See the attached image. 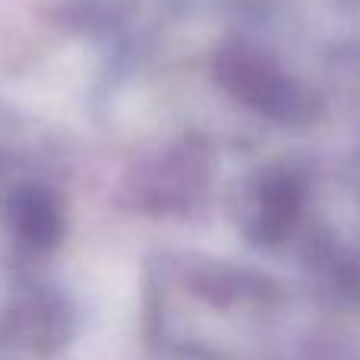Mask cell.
<instances>
[{
	"label": "cell",
	"instance_id": "1",
	"mask_svg": "<svg viewBox=\"0 0 360 360\" xmlns=\"http://www.w3.org/2000/svg\"><path fill=\"white\" fill-rule=\"evenodd\" d=\"M10 221L16 237L32 250H44L57 243L63 231V218L57 199L41 186H25L10 202Z\"/></svg>",
	"mask_w": 360,
	"mask_h": 360
}]
</instances>
